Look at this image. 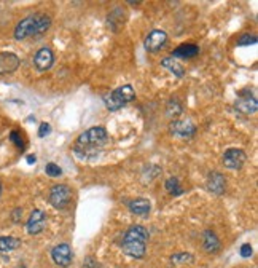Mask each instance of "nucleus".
Wrapping results in <instances>:
<instances>
[{"label": "nucleus", "mask_w": 258, "mask_h": 268, "mask_svg": "<svg viewBox=\"0 0 258 268\" xmlns=\"http://www.w3.org/2000/svg\"><path fill=\"white\" fill-rule=\"evenodd\" d=\"M109 142V134L102 126H93L86 129L77 138L74 144V154L80 160H94L102 152L104 145Z\"/></svg>", "instance_id": "1"}, {"label": "nucleus", "mask_w": 258, "mask_h": 268, "mask_svg": "<svg viewBox=\"0 0 258 268\" xmlns=\"http://www.w3.org/2000/svg\"><path fill=\"white\" fill-rule=\"evenodd\" d=\"M147 241H148L147 228L142 227V225H134L124 233L121 249H123V252L126 256L134 257V259H140V257L145 256Z\"/></svg>", "instance_id": "2"}, {"label": "nucleus", "mask_w": 258, "mask_h": 268, "mask_svg": "<svg viewBox=\"0 0 258 268\" xmlns=\"http://www.w3.org/2000/svg\"><path fill=\"white\" fill-rule=\"evenodd\" d=\"M51 26V18L47 13H35L21 20L18 26L14 27V39L16 40H24L32 35H40L47 32Z\"/></svg>", "instance_id": "3"}, {"label": "nucleus", "mask_w": 258, "mask_h": 268, "mask_svg": "<svg viewBox=\"0 0 258 268\" xmlns=\"http://www.w3.org/2000/svg\"><path fill=\"white\" fill-rule=\"evenodd\" d=\"M134 99H136V89L131 85H123L117 89H113L110 94L104 96V102L109 110H118Z\"/></svg>", "instance_id": "4"}, {"label": "nucleus", "mask_w": 258, "mask_h": 268, "mask_svg": "<svg viewBox=\"0 0 258 268\" xmlns=\"http://www.w3.org/2000/svg\"><path fill=\"white\" fill-rule=\"evenodd\" d=\"M50 204L56 209H66V207L72 203V188L66 184L54 185L50 192Z\"/></svg>", "instance_id": "5"}, {"label": "nucleus", "mask_w": 258, "mask_h": 268, "mask_svg": "<svg viewBox=\"0 0 258 268\" xmlns=\"http://www.w3.org/2000/svg\"><path fill=\"white\" fill-rule=\"evenodd\" d=\"M247 160V155L241 148H228L223 155V166L228 169H241Z\"/></svg>", "instance_id": "6"}, {"label": "nucleus", "mask_w": 258, "mask_h": 268, "mask_svg": "<svg viewBox=\"0 0 258 268\" xmlns=\"http://www.w3.org/2000/svg\"><path fill=\"white\" fill-rule=\"evenodd\" d=\"M169 129H170L172 134H174V136L182 138V139H190L196 134V126L190 120H174V122H170Z\"/></svg>", "instance_id": "7"}, {"label": "nucleus", "mask_w": 258, "mask_h": 268, "mask_svg": "<svg viewBox=\"0 0 258 268\" xmlns=\"http://www.w3.org/2000/svg\"><path fill=\"white\" fill-rule=\"evenodd\" d=\"M166 42H167V34L161 31V29H153L145 39V50L150 53H156L161 48H164Z\"/></svg>", "instance_id": "8"}, {"label": "nucleus", "mask_w": 258, "mask_h": 268, "mask_svg": "<svg viewBox=\"0 0 258 268\" xmlns=\"http://www.w3.org/2000/svg\"><path fill=\"white\" fill-rule=\"evenodd\" d=\"M47 223V216L41 209H34L29 216V220L26 223V230L29 235H38L40 232H43Z\"/></svg>", "instance_id": "9"}, {"label": "nucleus", "mask_w": 258, "mask_h": 268, "mask_svg": "<svg viewBox=\"0 0 258 268\" xmlns=\"http://www.w3.org/2000/svg\"><path fill=\"white\" fill-rule=\"evenodd\" d=\"M51 259L56 265L59 266H69L72 263V249L67 243H62V244H57L53 247L51 251Z\"/></svg>", "instance_id": "10"}, {"label": "nucleus", "mask_w": 258, "mask_h": 268, "mask_svg": "<svg viewBox=\"0 0 258 268\" xmlns=\"http://www.w3.org/2000/svg\"><path fill=\"white\" fill-rule=\"evenodd\" d=\"M54 64V54L50 48H40L35 56H34V66L37 67V70L45 72L48 69H51V66Z\"/></svg>", "instance_id": "11"}, {"label": "nucleus", "mask_w": 258, "mask_h": 268, "mask_svg": "<svg viewBox=\"0 0 258 268\" xmlns=\"http://www.w3.org/2000/svg\"><path fill=\"white\" fill-rule=\"evenodd\" d=\"M19 67V58L5 51V53H0V75H7V73H13L14 70H18Z\"/></svg>", "instance_id": "12"}, {"label": "nucleus", "mask_w": 258, "mask_h": 268, "mask_svg": "<svg viewBox=\"0 0 258 268\" xmlns=\"http://www.w3.org/2000/svg\"><path fill=\"white\" fill-rule=\"evenodd\" d=\"M234 106L239 112L246 113V115H252V113H256L258 110V101L255 96H239L234 102Z\"/></svg>", "instance_id": "13"}, {"label": "nucleus", "mask_w": 258, "mask_h": 268, "mask_svg": "<svg viewBox=\"0 0 258 268\" xmlns=\"http://www.w3.org/2000/svg\"><path fill=\"white\" fill-rule=\"evenodd\" d=\"M207 188L209 192L215 193V195H222L226 188V179L222 173L212 171L207 177Z\"/></svg>", "instance_id": "14"}, {"label": "nucleus", "mask_w": 258, "mask_h": 268, "mask_svg": "<svg viewBox=\"0 0 258 268\" xmlns=\"http://www.w3.org/2000/svg\"><path fill=\"white\" fill-rule=\"evenodd\" d=\"M199 53V47L195 43H182L179 47L172 51V56L174 59H193L196 54Z\"/></svg>", "instance_id": "15"}, {"label": "nucleus", "mask_w": 258, "mask_h": 268, "mask_svg": "<svg viewBox=\"0 0 258 268\" xmlns=\"http://www.w3.org/2000/svg\"><path fill=\"white\" fill-rule=\"evenodd\" d=\"M127 207H129V211L136 216H147L152 209V204L145 198H136L127 203Z\"/></svg>", "instance_id": "16"}, {"label": "nucleus", "mask_w": 258, "mask_h": 268, "mask_svg": "<svg viewBox=\"0 0 258 268\" xmlns=\"http://www.w3.org/2000/svg\"><path fill=\"white\" fill-rule=\"evenodd\" d=\"M161 66L164 67V69H167L170 73H174L176 77H183L185 75V69H183V66L177 61V59H174V58H164L163 61H161Z\"/></svg>", "instance_id": "17"}, {"label": "nucleus", "mask_w": 258, "mask_h": 268, "mask_svg": "<svg viewBox=\"0 0 258 268\" xmlns=\"http://www.w3.org/2000/svg\"><path fill=\"white\" fill-rule=\"evenodd\" d=\"M21 246V240L14 236H0V251L2 252H11Z\"/></svg>", "instance_id": "18"}, {"label": "nucleus", "mask_w": 258, "mask_h": 268, "mask_svg": "<svg viewBox=\"0 0 258 268\" xmlns=\"http://www.w3.org/2000/svg\"><path fill=\"white\" fill-rule=\"evenodd\" d=\"M204 247H206L207 252H215V251L220 249L219 238L212 230H206L204 232Z\"/></svg>", "instance_id": "19"}, {"label": "nucleus", "mask_w": 258, "mask_h": 268, "mask_svg": "<svg viewBox=\"0 0 258 268\" xmlns=\"http://www.w3.org/2000/svg\"><path fill=\"white\" fill-rule=\"evenodd\" d=\"M164 187H166L169 195H172V197H179L183 193V188L180 187V182H179L177 177H169L164 182Z\"/></svg>", "instance_id": "20"}, {"label": "nucleus", "mask_w": 258, "mask_h": 268, "mask_svg": "<svg viewBox=\"0 0 258 268\" xmlns=\"http://www.w3.org/2000/svg\"><path fill=\"white\" fill-rule=\"evenodd\" d=\"M166 112H167L169 118H177L183 112V107L177 99H172V101L167 102V110Z\"/></svg>", "instance_id": "21"}, {"label": "nucleus", "mask_w": 258, "mask_h": 268, "mask_svg": "<svg viewBox=\"0 0 258 268\" xmlns=\"http://www.w3.org/2000/svg\"><path fill=\"white\" fill-rule=\"evenodd\" d=\"M170 262L172 263H188V262H193V256L191 254H186V252H182V254H174L170 257Z\"/></svg>", "instance_id": "22"}, {"label": "nucleus", "mask_w": 258, "mask_h": 268, "mask_svg": "<svg viewBox=\"0 0 258 268\" xmlns=\"http://www.w3.org/2000/svg\"><path fill=\"white\" fill-rule=\"evenodd\" d=\"M45 173L50 177H59L62 174V169L57 166L56 163H48V165L45 166Z\"/></svg>", "instance_id": "23"}, {"label": "nucleus", "mask_w": 258, "mask_h": 268, "mask_svg": "<svg viewBox=\"0 0 258 268\" xmlns=\"http://www.w3.org/2000/svg\"><path fill=\"white\" fill-rule=\"evenodd\" d=\"M255 43H256V37H255V35H250V34H244V35L238 40L239 47H250V45H255Z\"/></svg>", "instance_id": "24"}, {"label": "nucleus", "mask_w": 258, "mask_h": 268, "mask_svg": "<svg viewBox=\"0 0 258 268\" xmlns=\"http://www.w3.org/2000/svg\"><path fill=\"white\" fill-rule=\"evenodd\" d=\"M10 139H11L13 144H16V147L19 148V150H24V141L21 138V132L19 131H11Z\"/></svg>", "instance_id": "25"}, {"label": "nucleus", "mask_w": 258, "mask_h": 268, "mask_svg": "<svg viewBox=\"0 0 258 268\" xmlns=\"http://www.w3.org/2000/svg\"><path fill=\"white\" fill-rule=\"evenodd\" d=\"M239 254H241V257L247 259V257H250V256L253 254V249H252L250 244H242V246H241V251H239Z\"/></svg>", "instance_id": "26"}, {"label": "nucleus", "mask_w": 258, "mask_h": 268, "mask_svg": "<svg viewBox=\"0 0 258 268\" xmlns=\"http://www.w3.org/2000/svg\"><path fill=\"white\" fill-rule=\"evenodd\" d=\"M51 132V126L48 123H41L40 128H38V138H45Z\"/></svg>", "instance_id": "27"}, {"label": "nucleus", "mask_w": 258, "mask_h": 268, "mask_svg": "<svg viewBox=\"0 0 258 268\" xmlns=\"http://www.w3.org/2000/svg\"><path fill=\"white\" fill-rule=\"evenodd\" d=\"M21 217H23V209H21V207H16V209H14L13 214H11V220L14 223H18L21 220Z\"/></svg>", "instance_id": "28"}, {"label": "nucleus", "mask_w": 258, "mask_h": 268, "mask_svg": "<svg viewBox=\"0 0 258 268\" xmlns=\"http://www.w3.org/2000/svg\"><path fill=\"white\" fill-rule=\"evenodd\" d=\"M35 161H37L35 155H27V163H29V165H34Z\"/></svg>", "instance_id": "29"}, {"label": "nucleus", "mask_w": 258, "mask_h": 268, "mask_svg": "<svg viewBox=\"0 0 258 268\" xmlns=\"http://www.w3.org/2000/svg\"><path fill=\"white\" fill-rule=\"evenodd\" d=\"M0 195H2V182H0Z\"/></svg>", "instance_id": "30"}, {"label": "nucleus", "mask_w": 258, "mask_h": 268, "mask_svg": "<svg viewBox=\"0 0 258 268\" xmlns=\"http://www.w3.org/2000/svg\"><path fill=\"white\" fill-rule=\"evenodd\" d=\"M16 268H26V265H18Z\"/></svg>", "instance_id": "31"}]
</instances>
